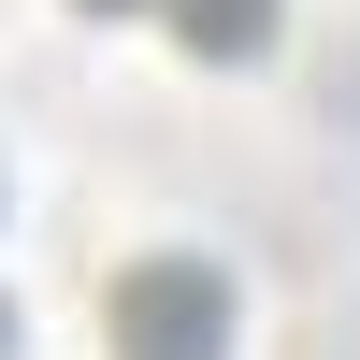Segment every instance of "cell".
Wrapping results in <instances>:
<instances>
[{
  "label": "cell",
  "mask_w": 360,
  "mask_h": 360,
  "mask_svg": "<svg viewBox=\"0 0 360 360\" xmlns=\"http://www.w3.org/2000/svg\"><path fill=\"white\" fill-rule=\"evenodd\" d=\"M101 332H115V360H217L231 346V274L217 259H130L101 288Z\"/></svg>",
  "instance_id": "6da1fadb"
},
{
  "label": "cell",
  "mask_w": 360,
  "mask_h": 360,
  "mask_svg": "<svg viewBox=\"0 0 360 360\" xmlns=\"http://www.w3.org/2000/svg\"><path fill=\"white\" fill-rule=\"evenodd\" d=\"M173 44L188 58H259L274 44V0H173Z\"/></svg>",
  "instance_id": "7a4b0ae2"
},
{
  "label": "cell",
  "mask_w": 360,
  "mask_h": 360,
  "mask_svg": "<svg viewBox=\"0 0 360 360\" xmlns=\"http://www.w3.org/2000/svg\"><path fill=\"white\" fill-rule=\"evenodd\" d=\"M0 360H15V303H0Z\"/></svg>",
  "instance_id": "3957f363"
},
{
  "label": "cell",
  "mask_w": 360,
  "mask_h": 360,
  "mask_svg": "<svg viewBox=\"0 0 360 360\" xmlns=\"http://www.w3.org/2000/svg\"><path fill=\"white\" fill-rule=\"evenodd\" d=\"M101 15H115V0H101Z\"/></svg>",
  "instance_id": "277c9868"
}]
</instances>
